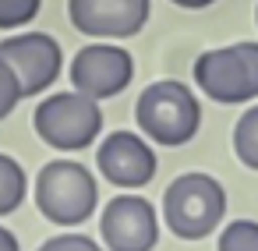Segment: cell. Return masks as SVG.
<instances>
[{"mask_svg": "<svg viewBox=\"0 0 258 251\" xmlns=\"http://www.w3.org/2000/svg\"><path fill=\"white\" fill-rule=\"evenodd\" d=\"M135 120H138L142 135H149V142L177 149V145H187L198 135L202 103L187 85H180L173 78H163V82L145 85V92L135 103Z\"/></svg>", "mask_w": 258, "mask_h": 251, "instance_id": "6da1fadb", "label": "cell"}, {"mask_svg": "<svg viewBox=\"0 0 258 251\" xmlns=\"http://www.w3.org/2000/svg\"><path fill=\"white\" fill-rule=\"evenodd\" d=\"M71 85L75 92L89 96V99H110L117 92H124L135 78V57L120 46V43H106L96 39L89 46H82L71 60Z\"/></svg>", "mask_w": 258, "mask_h": 251, "instance_id": "8992f818", "label": "cell"}, {"mask_svg": "<svg viewBox=\"0 0 258 251\" xmlns=\"http://www.w3.org/2000/svg\"><path fill=\"white\" fill-rule=\"evenodd\" d=\"M170 4H177V8H187V11H202V8L216 4V0H170Z\"/></svg>", "mask_w": 258, "mask_h": 251, "instance_id": "ac0fdd59", "label": "cell"}, {"mask_svg": "<svg viewBox=\"0 0 258 251\" xmlns=\"http://www.w3.org/2000/svg\"><path fill=\"white\" fill-rule=\"evenodd\" d=\"M254 25H258V8H254Z\"/></svg>", "mask_w": 258, "mask_h": 251, "instance_id": "d6986e66", "label": "cell"}, {"mask_svg": "<svg viewBox=\"0 0 258 251\" xmlns=\"http://www.w3.org/2000/svg\"><path fill=\"white\" fill-rule=\"evenodd\" d=\"M0 251H22L18 247V237L11 230H4V226H0Z\"/></svg>", "mask_w": 258, "mask_h": 251, "instance_id": "e0dca14e", "label": "cell"}, {"mask_svg": "<svg viewBox=\"0 0 258 251\" xmlns=\"http://www.w3.org/2000/svg\"><path fill=\"white\" fill-rule=\"evenodd\" d=\"M163 216H166V226L180 240H202L223 223L226 191L209 173H184L166 187Z\"/></svg>", "mask_w": 258, "mask_h": 251, "instance_id": "7a4b0ae2", "label": "cell"}, {"mask_svg": "<svg viewBox=\"0 0 258 251\" xmlns=\"http://www.w3.org/2000/svg\"><path fill=\"white\" fill-rule=\"evenodd\" d=\"M195 85L223 106L258 96V43H233L205 50L195 60Z\"/></svg>", "mask_w": 258, "mask_h": 251, "instance_id": "5b68a950", "label": "cell"}, {"mask_svg": "<svg viewBox=\"0 0 258 251\" xmlns=\"http://www.w3.org/2000/svg\"><path fill=\"white\" fill-rule=\"evenodd\" d=\"M99 173L117 187H145L156 177V152L135 131H113L96 149Z\"/></svg>", "mask_w": 258, "mask_h": 251, "instance_id": "30bf717a", "label": "cell"}, {"mask_svg": "<svg viewBox=\"0 0 258 251\" xmlns=\"http://www.w3.org/2000/svg\"><path fill=\"white\" fill-rule=\"evenodd\" d=\"M233 152L247 170H258V103L233 128Z\"/></svg>", "mask_w": 258, "mask_h": 251, "instance_id": "7c38bea8", "label": "cell"}, {"mask_svg": "<svg viewBox=\"0 0 258 251\" xmlns=\"http://www.w3.org/2000/svg\"><path fill=\"white\" fill-rule=\"evenodd\" d=\"M219 251H258V223L254 219H233L219 233Z\"/></svg>", "mask_w": 258, "mask_h": 251, "instance_id": "4fadbf2b", "label": "cell"}, {"mask_svg": "<svg viewBox=\"0 0 258 251\" xmlns=\"http://www.w3.org/2000/svg\"><path fill=\"white\" fill-rule=\"evenodd\" d=\"M43 8V0H0V29H22Z\"/></svg>", "mask_w": 258, "mask_h": 251, "instance_id": "5bb4252c", "label": "cell"}, {"mask_svg": "<svg viewBox=\"0 0 258 251\" xmlns=\"http://www.w3.org/2000/svg\"><path fill=\"white\" fill-rule=\"evenodd\" d=\"M68 15L82 36L120 43L145 29L152 0H68Z\"/></svg>", "mask_w": 258, "mask_h": 251, "instance_id": "ba28073f", "label": "cell"}, {"mask_svg": "<svg viewBox=\"0 0 258 251\" xmlns=\"http://www.w3.org/2000/svg\"><path fill=\"white\" fill-rule=\"evenodd\" d=\"M0 57H4L22 85V96H39L46 92L60 71H64V53L60 43L46 32H25V36H8L0 43Z\"/></svg>", "mask_w": 258, "mask_h": 251, "instance_id": "52a82bcc", "label": "cell"}, {"mask_svg": "<svg viewBox=\"0 0 258 251\" xmlns=\"http://www.w3.org/2000/svg\"><path fill=\"white\" fill-rule=\"evenodd\" d=\"M96 202H99L96 177L89 173V166H82L75 159H53L36 177V205L57 226L85 223L92 216Z\"/></svg>", "mask_w": 258, "mask_h": 251, "instance_id": "3957f363", "label": "cell"}, {"mask_svg": "<svg viewBox=\"0 0 258 251\" xmlns=\"http://www.w3.org/2000/svg\"><path fill=\"white\" fill-rule=\"evenodd\" d=\"M25 195H29V177H25L22 163L0 152V216L15 212L25 202Z\"/></svg>", "mask_w": 258, "mask_h": 251, "instance_id": "8fae6325", "label": "cell"}, {"mask_svg": "<svg viewBox=\"0 0 258 251\" xmlns=\"http://www.w3.org/2000/svg\"><path fill=\"white\" fill-rule=\"evenodd\" d=\"M32 128L50 149L82 152L103 131V110L96 99H89L82 92H53L36 106Z\"/></svg>", "mask_w": 258, "mask_h": 251, "instance_id": "277c9868", "label": "cell"}, {"mask_svg": "<svg viewBox=\"0 0 258 251\" xmlns=\"http://www.w3.org/2000/svg\"><path fill=\"white\" fill-rule=\"evenodd\" d=\"M99 233L110 251H152L159 240V219L145 198L117 195L99 216Z\"/></svg>", "mask_w": 258, "mask_h": 251, "instance_id": "9c48e42d", "label": "cell"}, {"mask_svg": "<svg viewBox=\"0 0 258 251\" xmlns=\"http://www.w3.org/2000/svg\"><path fill=\"white\" fill-rule=\"evenodd\" d=\"M36 251H103V247L92 237H85V233H57L46 244H39Z\"/></svg>", "mask_w": 258, "mask_h": 251, "instance_id": "2e32d148", "label": "cell"}, {"mask_svg": "<svg viewBox=\"0 0 258 251\" xmlns=\"http://www.w3.org/2000/svg\"><path fill=\"white\" fill-rule=\"evenodd\" d=\"M18 99H25V96H22V85H18L11 64L0 57V120H4V117L18 106Z\"/></svg>", "mask_w": 258, "mask_h": 251, "instance_id": "9a60e30c", "label": "cell"}]
</instances>
